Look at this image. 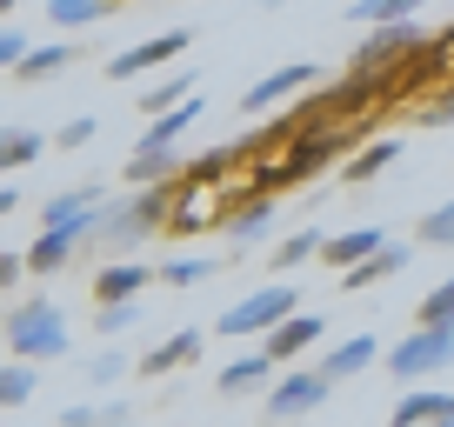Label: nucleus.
<instances>
[{
    "label": "nucleus",
    "mask_w": 454,
    "mask_h": 427,
    "mask_svg": "<svg viewBox=\"0 0 454 427\" xmlns=\"http://www.w3.org/2000/svg\"><path fill=\"white\" fill-rule=\"evenodd\" d=\"M154 228H174V194H168V181L141 187L134 200H114V207H100V228H94V241L121 254V247H141Z\"/></svg>",
    "instance_id": "f257e3e1"
},
{
    "label": "nucleus",
    "mask_w": 454,
    "mask_h": 427,
    "mask_svg": "<svg viewBox=\"0 0 454 427\" xmlns=\"http://www.w3.org/2000/svg\"><path fill=\"white\" fill-rule=\"evenodd\" d=\"M7 347H14L20 361H60L74 341H67L60 307H47V300H20V307L7 314Z\"/></svg>",
    "instance_id": "f03ea898"
},
{
    "label": "nucleus",
    "mask_w": 454,
    "mask_h": 427,
    "mask_svg": "<svg viewBox=\"0 0 454 427\" xmlns=\"http://www.w3.org/2000/svg\"><path fill=\"white\" fill-rule=\"evenodd\" d=\"M294 307H301L294 287H287V281H268V287H254L247 300H234V307L221 314V328H214V334H227V341H254V334H274Z\"/></svg>",
    "instance_id": "7ed1b4c3"
},
{
    "label": "nucleus",
    "mask_w": 454,
    "mask_h": 427,
    "mask_svg": "<svg viewBox=\"0 0 454 427\" xmlns=\"http://www.w3.org/2000/svg\"><path fill=\"white\" fill-rule=\"evenodd\" d=\"M401 54L421 60V54H427V34L414 27V20H387V27H374L368 41L355 47V81H374V74H387Z\"/></svg>",
    "instance_id": "20e7f679"
},
{
    "label": "nucleus",
    "mask_w": 454,
    "mask_h": 427,
    "mask_svg": "<svg viewBox=\"0 0 454 427\" xmlns=\"http://www.w3.org/2000/svg\"><path fill=\"white\" fill-rule=\"evenodd\" d=\"M387 368H395V381H421V374H441L454 368V328H414L401 347H387Z\"/></svg>",
    "instance_id": "39448f33"
},
{
    "label": "nucleus",
    "mask_w": 454,
    "mask_h": 427,
    "mask_svg": "<svg viewBox=\"0 0 454 427\" xmlns=\"http://www.w3.org/2000/svg\"><path fill=\"white\" fill-rule=\"evenodd\" d=\"M187 47H194V34H187V27H168V34H154V41H134L128 54H114V60H107V81H141V74L168 67V60L187 54Z\"/></svg>",
    "instance_id": "423d86ee"
},
{
    "label": "nucleus",
    "mask_w": 454,
    "mask_h": 427,
    "mask_svg": "<svg viewBox=\"0 0 454 427\" xmlns=\"http://www.w3.org/2000/svg\"><path fill=\"white\" fill-rule=\"evenodd\" d=\"M327 394H334V374H321V368L287 374V381L268 387V421H301V414H314Z\"/></svg>",
    "instance_id": "0eeeda50"
},
{
    "label": "nucleus",
    "mask_w": 454,
    "mask_h": 427,
    "mask_svg": "<svg viewBox=\"0 0 454 427\" xmlns=\"http://www.w3.org/2000/svg\"><path fill=\"white\" fill-rule=\"evenodd\" d=\"M321 81V67L314 60H287V67H274V74H261L254 87L241 94V114H268L274 100H287V94H301V87H314Z\"/></svg>",
    "instance_id": "6e6552de"
},
{
    "label": "nucleus",
    "mask_w": 454,
    "mask_h": 427,
    "mask_svg": "<svg viewBox=\"0 0 454 427\" xmlns=\"http://www.w3.org/2000/svg\"><path fill=\"white\" fill-rule=\"evenodd\" d=\"M374 247H387V234H381V228H374V221H368V228H348V234H327V247H321V260H327V268H334V274H348V268H361V260H368V254H374Z\"/></svg>",
    "instance_id": "1a4fd4ad"
},
{
    "label": "nucleus",
    "mask_w": 454,
    "mask_h": 427,
    "mask_svg": "<svg viewBox=\"0 0 454 427\" xmlns=\"http://www.w3.org/2000/svg\"><path fill=\"white\" fill-rule=\"evenodd\" d=\"M321 334H327V321H321V314H301V307H294V314H287V321H281V328H274L261 347H268L274 361H294L301 347H314Z\"/></svg>",
    "instance_id": "9d476101"
},
{
    "label": "nucleus",
    "mask_w": 454,
    "mask_h": 427,
    "mask_svg": "<svg viewBox=\"0 0 454 427\" xmlns=\"http://www.w3.org/2000/svg\"><path fill=\"white\" fill-rule=\"evenodd\" d=\"M454 414V394H434V387H408L395 400V427H434Z\"/></svg>",
    "instance_id": "9b49d317"
},
{
    "label": "nucleus",
    "mask_w": 454,
    "mask_h": 427,
    "mask_svg": "<svg viewBox=\"0 0 454 427\" xmlns=\"http://www.w3.org/2000/svg\"><path fill=\"white\" fill-rule=\"evenodd\" d=\"M374 361H381V341H374V334H355V341H340V347H327L321 374H334V381H355V374H368Z\"/></svg>",
    "instance_id": "f8f14e48"
},
{
    "label": "nucleus",
    "mask_w": 454,
    "mask_h": 427,
    "mask_svg": "<svg viewBox=\"0 0 454 427\" xmlns=\"http://www.w3.org/2000/svg\"><path fill=\"white\" fill-rule=\"evenodd\" d=\"M401 268H408V247H401V241H387V247H374V254L361 260V268H348V274H340V294H361V287L387 281V274H401Z\"/></svg>",
    "instance_id": "ddd939ff"
},
{
    "label": "nucleus",
    "mask_w": 454,
    "mask_h": 427,
    "mask_svg": "<svg viewBox=\"0 0 454 427\" xmlns=\"http://www.w3.org/2000/svg\"><path fill=\"white\" fill-rule=\"evenodd\" d=\"M147 281H154V274H147L141 260H114V268L94 274V307H100V300H141Z\"/></svg>",
    "instance_id": "4468645a"
},
{
    "label": "nucleus",
    "mask_w": 454,
    "mask_h": 427,
    "mask_svg": "<svg viewBox=\"0 0 454 427\" xmlns=\"http://www.w3.org/2000/svg\"><path fill=\"white\" fill-rule=\"evenodd\" d=\"M268 381H274V354L261 347V354L227 361V368H221V381H214V387H221V394H254V387H268Z\"/></svg>",
    "instance_id": "2eb2a0df"
},
{
    "label": "nucleus",
    "mask_w": 454,
    "mask_h": 427,
    "mask_svg": "<svg viewBox=\"0 0 454 427\" xmlns=\"http://www.w3.org/2000/svg\"><path fill=\"white\" fill-rule=\"evenodd\" d=\"M194 114H200V94H187L181 107H168V114H154L147 120V134H141V147H174L187 128H194Z\"/></svg>",
    "instance_id": "dca6fc26"
},
{
    "label": "nucleus",
    "mask_w": 454,
    "mask_h": 427,
    "mask_svg": "<svg viewBox=\"0 0 454 427\" xmlns=\"http://www.w3.org/2000/svg\"><path fill=\"white\" fill-rule=\"evenodd\" d=\"M194 354H200V328H181V334H174V341L147 347V361H141V368H147V374H154V381H160V374L187 368V361H194Z\"/></svg>",
    "instance_id": "f3484780"
},
{
    "label": "nucleus",
    "mask_w": 454,
    "mask_h": 427,
    "mask_svg": "<svg viewBox=\"0 0 454 427\" xmlns=\"http://www.w3.org/2000/svg\"><path fill=\"white\" fill-rule=\"evenodd\" d=\"M74 247H81V234H67V228H41V241L27 247V260H34V274H54V268H67V260H74Z\"/></svg>",
    "instance_id": "a211bd4d"
},
{
    "label": "nucleus",
    "mask_w": 454,
    "mask_h": 427,
    "mask_svg": "<svg viewBox=\"0 0 454 427\" xmlns=\"http://www.w3.org/2000/svg\"><path fill=\"white\" fill-rule=\"evenodd\" d=\"M174 147H134V160H128V181L134 187H154V181H174Z\"/></svg>",
    "instance_id": "6ab92c4d"
},
{
    "label": "nucleus",
    "mask_w": 454,
    "mask_h": 427,
    "mask_svg": "<svg viewBox=\"0 0 454 427\" xmlns=\"http://www.w3.org/2000/svg\"><path fill=\"white\" fill-rule=\"evenodd\" d=\"M268 221H274V200H268V194L247 200V207H234V214H227V234H234V247L261 241V234H268Z\"/></svg>",
    "instance_id": "aec40b11"
},
{
    "label": "nucleus",
    "mask_w": 454,
    "mask_h": 427,
    "mask_svg": "<svg viewBox=\"0 0 454 427\" xmlns=\"http://www.w3.org/2000/svg\"><path fill=\"white\" fill-rule=\"evenodd\" d=\"M114 14V0H47V20L54 27H94Z\"/></svg>",
    "instance_id": "412c9836"
},
{
    "label": "nucleus",
    "mask_w": 454,
    "mask_h": 427,
    "mask_svg": "<svg viewBox=\"0 0 454 427\" xmlns=\"http://www.w3.org/2000/svg\"><path fill=\"white\" fill-rule=\"evenodd\" d=\"M67 60H74V47H67V41H47V47H34V54L20 60L14 74H20V81H47V74H60Z\"/></svg>",
    "instance_id": "4be33fe9"
},
{
    "label": "nucleus",
    "mask_w": 454,
    "mask_h": 427,
    "mask_svg": "<svg viewBox=\"0 0 454 427\" xmlns=\"http://www.w3.org/2000/svg\"><path fill=\"white\" fill-rule=\"evenodd\" d=\"M321 247H327V234H321V228H301V234H287V241L274 247V268L287 274V268H301V260H314Z\"/></svg>",
    "instance_id": "5701e85b"
},
{
    "label": "nucleus",
    "mask_w": 454,
    "mask_h": 427,
    "mask_svg": "<svg viewBox=\"0 0 454 427\" xmlns=\"http://www.w3.org/2000/svg\"><path fill=\"white\" fill-rule=\"evenodd\" d=\"M421 7H427V0H355L348 14H355V20H374V27H387V20H414Z\"/></svg>",
    "instance_id": "b1692460"
},
{
    "label": "nucleus",
    "mask_w": 454,
    "mask_h": 427,
    "mask_svg": "<svg viewBox=\"0 0 454 427\" xmlns=\"http://www.w3.org/2000/svg\"><path fill=\"white\" fill-rule=\"evenodd\" d=\"M187 94H194V74H168V81H154V87H147L141 114H168V107H181Z\"/></svg>",
    "instance_id": "393cba45"
},
{
    "label": "nucleus",
    "mask_w": 454,
    "mask_h": 427,
    "mask_svg": "<svg viewBox=\"0 0 454 427\" xmlns=\"http://www.w3.org/2000/svg\"><path fill=\"white\" fill-rule=\"evenodd\" d=\"M395 154H401V141H395V134H387V141L361 147V154L348 160V167H340V174H348V181H374V174H381V167H387V160H395Z\"/></svg>",
    "instance_id": "a878e982"
},
{
    "label": "nucleus",
    "mask_w": 454,
    "mask_h": 427,
    "mask_svg": "<svg viewBox=\"0 0 454 427\" xmlns=\"http://www.w3.org/2000/svg\"><path fill=\"white\" fill-rule=\"evenodd\" d=\"M421 321H427V328H454V274L421 294Z\"/></svg>",
    "instance_id": "bb28decb"
},
{
    "label": "nucleus",
    "mask_w": 454,
    "mask_h": 427,
    "mask_svg": "<svg viewBox=\"0 0 454 427\" xmlns=\"http://www.w3.org/2000/svg\"><path fill=\"white\" fill-rule=\"evenodd\" d=\"M20 400H34V368L14 354V368L0 374V408H20Z\"/></svg>",
    "instance_id": "cd10ccee"
},
{
    "label": "nucleus",
    "mask_w": 454,
    "mask_h": 427,
    "mask_svg": "<svg viewBox=\"0 0 454 427\" xmlns=\"http://www.w3.org/2000/svg\"><path fill=\"white\" fill-rule=\"evenodd\" d=\"M160 281H168V287H200V281H214V260H200V254L168 260V268H160Z\"/></svg>",
    "instance_id": "c85d7f7f"
},
{
    "label": "nucleus",
    "mask_w": 454,
    "mask_h": 427,
    "mask_svg": "<svg viewBox=\"0 0 454 427\" xmlns=\"http://www.w3.org/2000/svg\"><path fill=\"white\" fill-rule=\"evenodd\" d=\"M41 147H47V141H41L34 128H7V147H0V154H7V167H27Z\"/></svg>",
    "instance_id": "c756f323"
},
{
    "label": "nucleus",
    "mask_w": 454,
    "mask_h": 427,
    "mask_svg": "<svg viewBox=\"0 0 454 427\" xmlns=\"http://www.w3.org/2000/svg\"><path fill=\"white\" fill-rule=\"evenodd\" d=\"M421 241L427 247H454V200H441V207L421 221Z\"/></svg>",
    "instance_id": "7c9ffc66"
},
{
    "label": "nucleus",
    "mask_w": 454,
    "mask_h": 427,
    "mask_svg": "<svg viewBox=\"0 0 454 427\" xmlns=\"http://www.w3.org/2000/svg\"><path fill=\"white\" fill-rule=\"evenodd\" d=\"M134 314H141V300H100V334H128Z\"/></svg>",
    "instance_id": "2f4dec72"
},
{
    "label": "nucleus",
    "mask_w": 454,
    "mask_h": 427,
    "mask_svg": "<svg viewBox=\"0 0 454 427\" xmlns=\"http://www.w3.org/2000/svg\"><path fill=\"white\" fill-rule=\"evenodd\" d=\"M121 374H128V354H114V347H107V354H100L94 368H87V381H100V387H107V381H121Z\"/></svg>",
    "instance_id": "473e14b6"
},
{
    "label": "nucleus",
    "mask_w": 454,
    "mask_h": 427,
    "mask_svg": "<svg viewBox=\"0 0 454 427\" xmlns=\"http://www.w3.org/2000/svg\"><path fill=\"white\" fill-rule=\"evenodd\" d=\"M94 141V114H81V120H67V128L54 134V147H87Z\"/></svg>",
    "instance_id": "72a5a7b5"
},
{
    "label": "nucleus",
    "mask_w": 454,
    "mask_h": 427,
    "mask_svg": "<svg viewBox=\"0 0 454 427\" xmlns=\"http://www.w3.org/2000/svg\"><path fill=\"white\" fill-rule=\"evenodd\" d=\"M27 54H34V47H27V34H20V27H7V34H0V60H7V67H20Z\"/></svg>",
    "instance_id": "f704fd0d"
},
{
    "label": "nucleus",
    "mask_w": 454,
    "mask_h": 427,
    "mask_svg": "<svg viewBox=\"0 0 454 427\" xmlns=\"http://www.w3.org/2000/svg\"><path fill=\"white\" fill-rule=\"evenodd\" d=\"M60 427H100V408H60Z\"/></svg>",
    "instance_id": "c9c22d12"
},
{
    "label": "nucleus",
    "mask_w": 454,
    "mask_h": 427,
    "mask_svg": "<svg viewBox=\"0 0 454 427\" xmlns=\"http://www.w3.org/2000/svg\"><path fill=\"white\" fill-rule=\"evenodd\" d=\"M421 120H427V128H448V120H454V100H434V107H427Z\"/></svg>",
    "instance_id": "e433bc0d"
},
{
    "label": "nucleus",
    "mask_w": 454,
    "mask_h": 427,
    "mask_svg": "<svg viewBox=\"0 0 454 427\" xmlns=\"http://www.w3.org/2000/svg\"><path fill=\"white\" fill-rule=\"evenodd\" d=\"M100 427H134V414L128 408H100Z\"/></svg>",
    "instance_id": "4c0bfd02"
},
{
    "label": "nucleus",
    "mask_w": 454,
    "mask_h": 427,
    "mask_svg": "<svg viewBox=\"0 0 454 427\" xmlns=\"http://www.w3.org/2000/svg\"><path fill=\"white\" fill-rule=\"evenodd\" d=\"M14 7H20V0H0V14H14Z\"/></svg>",
    "instance_id": "58836bf2"
},
{
    "label": "nucleus",
    "mask_w": 454,
    "mask_h": 427,
    "mask_svg": "<svg viewBox=\"0 0 454 427\" xmlns=\"http://www.w3.org/2000/svg\"><path fill=\"white\" fill-rule=\"evenodd\" d=\"M434 427H454V414H448V421H434Z\"/></svg>",
    "instance_id": "ea45409f"
},
{
    "label": "nucleus",
    "mask_w": 454,
    "mask_h": 427,
    "mask_svg": "<svg viewBox=\"0 0 454 427\" xmlns=\"http://www.w3.org/2000/svg\"><path fill=\"white\" fill-rule=\"evenodd\" d=\"M114 7H121V0H114Z\"/></svg>",
    "instance_id": "a19ab883"
}]
</instances>
